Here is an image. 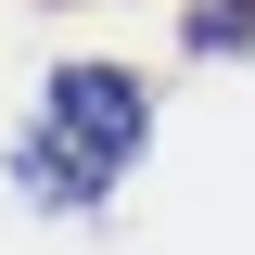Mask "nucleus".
I'll return each mask as SVG.
<instances>
[{"label":"nucleus","instance_id":"2","mask_svg":"<svg viewBox=\"0 0 255 255\" xmlns=\"http://www.w3.org/2000/svg\"><path fill=\"white\" fill-rule=\"evenodd\" d=\"M191 51H243V38H255V0H191Z\"/></svg>","mask_w":255,"mask_h":255},{"label":"nucleus","instance_id":"1","mask_svg":"<svg viewBox=\"0 0 255 255\" xmlns=\"http://www.w3.org/2000/svg\"><path fill=\"white\" fill-rule=\"evenodd\" d=\"M140 128H153V90H140V77H115V64H64L51 102H38V128H26V153H13L26 204H102L115 166L140 153Z\"/></svg>","mask_w":255,"mask_h":255}]
</instances>
